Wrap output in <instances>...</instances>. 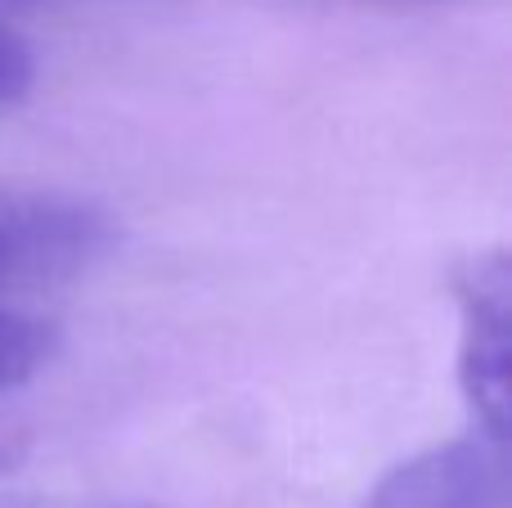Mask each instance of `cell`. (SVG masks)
Returning <instances> with one entry per match:
<instances>
[{"label":"cell","instance_id":"obj_5","mask_svg":"<svg viewBox=\"0 0 512 508\" xmlns=\"http://www.w3.org/2000/svg\"><path fill=\"white\" fill-rule=\"evenodd\" d=\"M364 5H441V0H364Z\"/></svg>","mask_w":512,"mask_h":508},{"label":"cell","instance_id":"obj_3","mask_svg":"<svg viewBox=\"0 0 512 508\" xmlns=\"http://www.w3.org/2000/svg\"><path fill=\"white\" fill-rule=\"evenodd\" d=\"M54 351H59L54 324L0 302V392H14V387L32 383L36 374H45Z\"/></svg>","mask_w":512,"mask_h":508},{"label":"cell","instance_id":"obj_2","mask_svg":"<svg viewBox=\"0 0 512 508\" xmlns=\"http://www.w3.org/2000/svg\"><path fill=\"white\" fill-rule=\"evenodd\" d=\"M355 508H512L508 437L472 423L463 437L391 468Z\"/></svg>","mask_w":512,"mask_h":508},{"label":"cell","instance_id":"obj_1","mask_svg":"<svg viewBox=\"0 0 512 508\" xmlns=\"http://www.w3.org/2000/svg\"><path fill=\"white\" fill-rule=\"evenodd\" d=\"M459 378L472 401V423L508 437L512 405V275L508 261L477 257L459 270Z\"/></svg>","mask_w":512,"mask_h":508},{"label":"cell","instance_id":"obj_6","mask_svg":"<svg viewBox=\"0 0 512 508\" xmlns=\"http://www.w3.org/2000/svg\"><path fill=\"white\" fill-rule=\"evenodd\" d=\"M104 508H158V504H104Z\"/></svg>","mask_w":512,"mask_h":508},{"label":"cell","instance_id":"obj_4","mask_svg":"<svg viewBox=\"0 0 512 508\" xmlns=\"http://www.w3.org/2000/svg\"><path fill=\"white\" fill-rule=\"evenodd\" d=\"M32 77H36L32 50L23 45V36H14L9 27H0V108L18 104V99L32 90Z\"/></svg>","mask_w":512,"mask_h":508}]
</instances>
